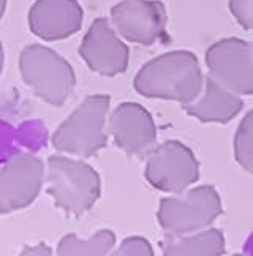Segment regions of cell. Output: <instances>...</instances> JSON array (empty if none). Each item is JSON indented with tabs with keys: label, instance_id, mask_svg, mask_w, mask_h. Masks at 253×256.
Returning a JSON list of instances; mask_svg holds the SVG:
<instances>
[{
	"label": "cell",
	"instance_id": "obj_4",
	"mask_svg": "<svg viewBox=\"0 0 253 256\" xmlns=\"http://www.w3.org/2000/svg\"><path fill=\"white\" fill-rule=\"evenodd\" d=\"M22 81L48 104L62 106L76 86V76L70 62L54 49L30 44L19 56Z\"/></svg>",
	"mask_w": 253,
	"mask_h": 256
},
{
	"label": "cell",
	"instance_id": "obj_9",
	"mask_svg": "<svg viewBox=\"0 0 253 256\" xmlns=\"http://www.w3.org/2000/svg\"><path fill=\"white\" fill-rule=\"evenodd\" d=\"M209 74L238 95H253V44L240 38H223L206 51Z\"/></svg>",
	"mask_w": 253,
	"mask_h": 256
},
{
	"label": "cell",
	"instance_id": "obj_17",
	"mask_svg": "<svg viewBox=\"0 0 253 256\" xmlns=\"http://www.w3.org/2000/svg\"><path fill=\"white\" fill-rule=\"evenodd\" d=\"M108 256H154V250L144 238H128Z\"/></svg>",
	"mask_w": 253,
	"mask_h": 256
},
{
	"label": "cell",
	"instance_id": "obj_14",
	"mask_svg": "<svg viewBox=\"0 0 253 256\" xmlns=\"http://www.w3.org/2000/svg\"><path fill=\"white\" fill-rule=\"evenodd\" d=\"M163 256H222L225 239L218 230H201L190 234L168 236L162 242Z\"/></svg>",
	"mask_w": 253,
	"mask_h": 256
},
{
	"label": "cell",
	"instance_id": "obj_13",
	"mask_svg": "<svg viewBox=\"0 0 253 256\" xmlns=\"http://www.w3.org/2000/svg\"><path fill=\"white\" fill-rule=\"evenodd\" d=\"M240 95L228 90L210 74L204 76L202 92L194 102L184 106L186 112L204 124H226L242 111Z\"/></svg>",
	"mask_w": 253,
	"mask_h": 256
},
{
	"label": "cell",
	"instance_id": "obj_8",
	"mask_svg": "<svg viewBox=\"0 0 253 256\" xmlns=\"http://www.w3.org/2000/svg\"><path fill=\"white\" fill-rule=\"evenodd\" d=\"M146 156V179L162 192L180 194L198 180V162L188 147L179 141L163 142Z\"/></svg>",
	"mask_w": 253,
	"mask_h": 256
},
{
	"label": "cell",
	"instance_id": "obj_19",
	"mask_svg": "<svg viewBox=\"0 0 253 256\" xmlns=\"http://www.w3.org/2000/svg\"><path fill=\"white\" fill-rule=\"evenodd\" d=\"M19 256H52V252L46 244H38L32 247H26Z\"/></svg>",
	"mask_w": 253,
	"mask_h": 256
},
{
	"label": "cell",
	"instance_id": "obj_16",
	"mask_svg": "<svg viewBox=\"0 0 253 256\" xmlns=\"http://www.w3.org/2000/svg\"><path fill=\"white\" fill-rule=\"evenodd\" d=\"M234 156L247 172L253 174V110L240 120L234 136Z\"/></svg>",
	"mask_w": 253,
	"mask_h": 256
},
{
	"label": "cell",
	"instance_id": "obj_20",
	"mask_svg": "<svg viewBox=\"0 0 253 256\" xmlns=\"http://www.w3.org/2000/svg\"><path fill=\"white\" fill-rule=\"evenodd\" d=\"M244 254L246 256H253V231L248 236V239H247V242L244 245Z\"/></svg>",
	"mask_w": 253,
	"mask_h": 256
},
{
	"label": "cell",
	"instance_id": "obj_12",
	"mask_svg": "<svg viewBox=\"0 0 253 256\" xmlns=\"http://www.w3.org/2000/svg\"><path fill=\"white\" fill-rule=\"evenodd\" d=\"M82 18L78 0H36L28 12V27L44 42H59L80 30Z\"/></svg>",
	"mask_w": 253,
	"mask_h": 256
},
{
	"label": "cell",
	"instance_id": "obj_11",
	"mask_svg": "<svg viewBox=\"0 0 253 256\" xmlns=\"http://www.w3.org/2000/svg\"><path fill=\"white\" fill-rule=\"evenodd\" d=\"M108 133L132 156L148 155L157 142V126L150 112L138 103H122L111 112Z\"/></svg>",
	"mask_w": 253,
	"mask_h": 256
},
{
	"label": "cell",
	"instance_id": "obj_2",
	"mask_svg": "<svg viewBox=\"0 0 253 256\" xmlns=\"http://www.w3.org/2000/svg\"><path fill=\"white\" fill-rule=\"evenodd\" d=\"M108 111L110 95L96 94L84 98L56 130L52 146L62 154L82 158L96 155L108 144Z\"/></svg>",
	"mask_w": 253,
	"mask_h": 256
},
{
	"label": "cell",
	"instance_id": "obj_22",
	"mask_svg": "<svg viewBox=\"0 0 253 256\" xmlns=\"http://www.w3.org/2000/svg\"><path fill=\"white\" fill-rule=\"evenodd\" d=\"M5 10H6V0H0V19L4 18Z\"/></svg>",
	"mask_w": 253,
	"mask_h": 256
},
{
	"label": "cell",
	"instance_id": "obj_1",
	"mask_svg": "<svg viewBox=\"0 0 253 256\" xmlns=\"http://www.w3.org/2000/svg\"><path fill=\"white\" fill-rule=\"evenodd\" d=\"M134 90L148 98L179 102L186 106L202 92L204 74L190 51H171L152 58L134 78Z\"/></svg>",
	"mask_w": 253,
	"mask_h": 256
},
{
	"label": "cell",
	"instance_id": "obj_10",
	"mask_svg": "<svg viewBox=\"0 0 253 256\" xmlns=\"http://www.w3.org/2000/svg\"><path fill=\"white\" fill-rule=\"evenodd\" d=\"M80 56L92 72L111 78L126 70L130 51L110 19L96 18L82 38Z\"/></svg>",
	"mask_w": 253,
	"mask_h": 256
},
{
	"label": "cell",
	"instance_id": "obj_23",
	"mask_svg": "<svg viewBox=\"0 0 253 256\" xmlns=\"http://www.w3.org/2000/svg\"><path fill=\"white\" fill-rule=\"evenodd\" d=\"M234 256H246L244 253H242V254H234Z\"/></svg>",
	"mask_w": 253,
	"mask_h": 256
},
{
	"label": "cell",
	"instance_id": "obj_6",
	"mask_svg": "<svg viewBox=\"0 0 253 256\" xmlns=\"http://www.w3.org/2000/svg\"><path fill=\"white\" fill-rule=\"evenodd\" d=\"M111 22L124 40L152 46L170 42L168 13L158 0H124L111 8Z\"/></svg>",
	"mask_w": 253,
	"mask_h": 256
},
{
	"label": "cell",
	"instance_id": "obj_3",
	"mask_svg": "<svg viewBox=\"0 0 253 256\" xmlns=\"http://www.w3.org/2000/svg\"><path fill=\"white\" fill-rule=\"evenodd\" d=\"M44 184L57 208L70 215L89 210L102 192L100 177L92 166L65 155L50 156Z\"/></svg>",
	"mask_w": 253,
	"mask_h": 256
},
{
	"label": "cell",
	"instance_id": "obj_18",
	"mask_svg": "<svg viewBox=\"0 0 253 256\" xmlns=\"http://www.w3.org/2000/svg\"><path fill=\"white\" fill-rule=\"evenodd\" d=\"M230 10L242 27L253 30V0H230Z\"/></svg>",
	"mask_w": 253,
	"mask_h": 256
},
{
	"label": "cell",
	"instance_id": "obj_21",
	"mask_svg": "<svg viewBox=\"0 0 253 256\" xmlns=\"http://www.w3.org/2000/svg\"><path fill=\"white\" fill-rule=\"evenodd\" d=\"M4 60H5V54H4L2 42H0V74H2V70H4Z\"/></svg>",
	"mask_w": 253,
	"mask_h": 256
},
{
	"label": "cell",
	"instance_id": "obj_5",
	"mask_svg": "<svg viewBox=\"0 0 253 256\" xmlns=\"http://www.w3.org/2000/svg\"><path fill=\"white\" fill-rule=\"evenodd\" d=\"M222 212L220 196L210 185L164 198L158 208V223L168 236L206 230Z\"/></svg>",
	"mask_w": 253,
	"mask_h": 256
},
{
	"label": "cell",
	"instance_id": "obj_15",
	"mask_svg": "<svg viewBox=\"0 0 253 256\" xmlns=\"http://www.w3.org/2000/svg\"><path fill=\"white\" fill-rule=\"evenodd\" d=\"M114 244L116 238L110 230L96 231L87 239L68 234L59 242L57 256H108Z\"/></svg>",
	"mask_w": 253,
	"mask_h": 256
},
{
	"label": "cell",
	"instance_id": "obj_7",
	"mask_svg": "<svg viewBox=\"0 0 253 256\" xmlns=\"http://www.w3.org/2000/svg\"><path fill=\"white\" fill-rule=\"evenodd\" d=\"M46 180L40 156L18 152L0 164V214L19 210L32 204Z\"/></svg>",
	"mask_w": 253,
	"mask_h": 256
}]
</instances>
